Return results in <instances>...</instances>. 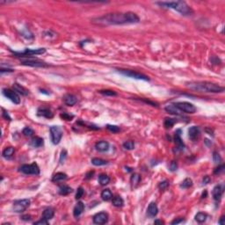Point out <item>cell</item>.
Here are the masks:
<instances>
[{
	"label": "cell",
	"mask_w": 225,
	"mask_h": 225,
	"mask_svg": "<svg viewBox=\"0 0 225 225\" xmlns=\"http://www.w3.org/2000/svg\"><path fill=\"white\" fill-rule=\"evenodd\" d=\"M91 22L98 26L135 24L140 22V18L137 16V14L132 12H114L92 18Z\"/></svg>",
	"instance_id": "obj_1"
},
{
	"label": "cell",
	"mask_w": 225,
	"mask_h": 225,
	"mask_svg": "<svg viewBox=\"0 0 225 225\" xmlns=\"http://www.w3.org/2000/svg\"><path fill=\"white\" fill-rule=\"evenodd\" d=\"M187 86L193 91L210 93H221L224 91V87L207 81H192L187 83Z\"/></svg>",
	"instance_id": "obj_2"
},
{
	"label": "cell",
	"mask_w": 225,
	"mask_h": 225,
	"mask_svg": "<svg viewBox=\"0 0 225 225\" xmlns=\"http://www.w3.org/2000/svg\"><path fill=\"white\" fill-rule=\"evenodd\" d=\"M157 5L163 8L173 9L179 12L183 16H191L194 14V11L190 6L184 1H171V2H158Z\"/></svg>",
	"instance_id": "obj_3"
},
{
	"label": "cell",
	"mask_w": 225,
	"mask_h": 225,
	"mask_svg": "<svg viewBox=\"0 0 225 225\" xmlns=\"http://www.w3.org/2000/svg\"><path fill=\"white\" fill-rule=\"evenodd\" d=\"M12 54L14 55H16L17 57H33L32 55H42V54H44L46 52V49L44 48H41V49H26L24 51L22 52H16V51H12L11 50Z\"/></svg>",
	"instance_id": "obj_4"
},
{
	"label": "cell",
	"mask_w": 225,
	"mask_h": 225,
	"mask_svg": "<svg viewBox=\"0 0 225 225\" xmlns=\"http://www.w3.org/2000/svg\"><path fill=\"white\" fill-rule=\"evenodd\" d=\"M18 171L26 175H39L40 174V168L36 163H33L31 164H23L19 167Z\"/></svg>",
	"instance_id": "obj_5"
},
{
	"label": "cell",
	"mask_w": 225,
	"mask_h": 225,
	"mask_svg": "<svg viewBox=\"0 0 225 225\" xmlns=\"http://www.w3.org/2000/svg\"><path fill=\"white\" fill-rule=\"evenodd\" d=\"M31 201L29 199L17 200L13 202V210L16 213H22L26 211V209L30 206Z\"/></svg>",
	"instance_id": "obj_6"
},
{
	"label": "cell",
	"mask_w": 225,
	"mask_h": 225,
	"mask_svg": "<svg viewBox=\"0 0 225 225\" xmlns=\"http://www.w3.org/2000/svg\"><path fill=\"white\" fill-rule=\"evenodd\" d=\"M118 71L122 75L128 77V78H131L138 79V80H144V81H149L150 78L147 77L146 75L144 74L139 73V72H136L134 70H118Z\"/></svg>",
	"instance_id": "obj_7"
},
{
	"label": "cell",
	"mask_w": 225,
	"mask_h": 225,
	"mask_svg": "<svg viewBox=\"0 0 225 225\" xmlns=\"http://www.w3.org/2000/svg\"><path fill=\"white\" fill-rule=\"evenodd\" d=\"M50 135L51 141L54 144H58L62 140V130L59 126H52L50 127Z\"/></svg>",
	"instance_id": "obj_8"
},
{
	"label": "cell",
	"mask_w": 225,
	"mask_h": 225,
	"mask_svg": "<svg viewBox=\"0 0 225 225\" xmlns=\"http://www.w3.org/2000/svg\"><path fill=\"white\" fill-rule=\"evenodd\" d=\"M173 104L176 107H178L182 113L185 114H195L196 112V107L192 103L182 101V102H176Z\"/></svg>",
	"instance_id": "obj_9"
},
{
	"label": "cell",
	"mask_w": 225,
	"mask_h": 225,
	"mask_svg": "<svg viewBox=\"0 0 225 225\" xmlns=\"http://www.w3.org/2000/svg\"><path fill=\"white\" fill-rule=\"evenodd\" d=\"M3 94L6 98H7L8 99H10L12 102L14 104H18L20 103V98L18 96V94L15 91H12L11 89H3Z\"/></svg>",
	"instance_id": "obj_10"
},
{
	"label": "cell",
	"mask_w": 225,
	"mask_h": 225,
	"mask_svg": "<svg viewBox=\"0 0 225 225\" xmlns=\"http://www.w3.org/2000/svg\"><path fill=\"white\" fill-rule=\"evenodd\" d=\"M108 222V215L106 212H99L93 216V223L95 224H105Z\"/></svg>",
	"instance_id": "obj_11"
},
{
	"label": "cell",
	"mask_w": 225,
	"mask_h": 225,
	"mask_svg": "<svg viewBox=\"0 0 225 225\" xmlns=\"http://www.w3.org/2000/svg\"><path fill=\"white\" fill-rule=\"evenodd\" d=\"M224 193V185L223 184H219L217 186H215L213 189L212 195H213V198L215 201H219L222 199V196Z\"/></svg>",
	"instance_id": "obj_12"
},
{
	"label": "cell",
	"mask_w": 225,
	"mask_h": 225,
	"mask_svg": "<svg viewBox=\"0 0 225 225\" xmlns=\"http://www.w3.org/2000/svg\"><path fill=\"white\" fill-rule=\"evenodd\" d=\"M21 64L26 65V66H31V67H48L49 64H47L46 62L39 61L38 59L35 60H22L21 61Z\"/></svg>",
	"instance_id": "obj_13"
},
{
	"label": "cell",
	"mask_w": 225,
	"mask_h": 225,
	"mask_svg": "<svg viewBox=\"0 0 225 225\" xmlns=\"http://www.w3.org/2000/svg\"><path fill=\"white\" fill-rule=\"evenodd\" d=\"M37 115L41 116V117H44L47 119H50L52 118L54 115L52 113L51 109L49 107H46V106H42L37 110Z\"/></svg>",
	"instance_id": "obj_14"
},
{
	"label": "cell",
	"mask_w": 225,
	"mask_h": 225,
	"mask_svg": "<svg viewBox=\"0 0 225 225\" xmlns=\"http://www.w3.org/2000/svg\"><path fill=\"white\" fill-rule=\"evenodd\" d=\"M201 135V131H200V128L197 126H193L188 129V136L189 138L192 141H197L199 139Z\"/></svg>",
	"instance_id": "obj_15"
},
{
	"label": "cell",
	"mask_w": 225,
	"mask_h": 225,
	"mask_svg": "<svg viewBox=\"0 0 225 225\" xmlns=\"http://www.w3.org/2000/svg\"><path fill=\"white\" fill-rule=\"evenodd\" d=\"M174 141L176 143L177 149L179 150V151H183L184 148H185V144H184L182 139H181V130L180 129H178L175 132Z\"/></svg>",
	"instance_id": "obj_16"
},
{
	"label": "cell",
	"mask_w": 225,
	"mask_h": 225,
	"mask_svg": "<svg viewBox=\"0 0 225 225\" xmlns=\"http://www.w3.org/2000/svg\"><path fill=\"white\" fill-rule=\"evenodd\" d=\"M63 102L68 106H73L78 102V98L73 94H66L63 96Z\"/></svg>",
	"instance_id": "obj_17"
},
{
	"label": "cell",
	"mask_w": 225,
	"mask_h": 225,
	"mask_svg": "<svg viewBox=\"0 0 225 225\" xmlns=\"http://www.w3.org/2000/svg\"><path fill=\"white\" fill-rule=\"evenodd\" d=\"M165 111L167 113H169L171 115H177V116H181L182 115V112L179 109L178 107H176L174 106V104H170V105H167L165 106Z\"/></svg>",
	"instance_id": "obj_18"
},
{
	"label": "cell",
	"mask_w": 225,
	"mask_h": 225,
	"mask_svg": "<svg viewBox=\"0 0 225 225\" xmlns=\"http://www.w3.org/2000/svg\"><path fill=\"white\" fill-rule=\"evenodd\" d=\"M158 213V207L155 202H151L147 209V215L150 217H155Z\"/></svg>",
	"instance_id": "obj_19"
},
{
	"label": "cell",
	"mask_w": 225,
	"mask_h": 225,
	"mask_svg": "<svg viewBox=\"0 0 225 225\" xmlns=\"http://www.w3.org/2000/svg\"><path fill=\"white\" fill-rule=\"evenodd\" d=\"M95 148L99 152H105L109 150V143L106 141H100V142H98L95 144Z\"/></svg>",
	"instance_id": "obj_20"
},
{
	"label": "cell",
	"mask_w": 225,
	"mask_h": 225,
	"mask_svg": "<svg viewBox=\"0 0 225 225\" xmlns=\"http://www.w3.org/2000/svg\"><path fill=\"white\" fill-rule=\"evenodd\" d=\"M85 210V204L82 201H78L73 209V215L75 217H78Z\"/></svg>",
	"instance_id": "obj_21"
},
{
	"label": "cell",
	"mask_w": 225,
	"mask_h": 225,
	"mask_svg": "<svg viewBox=\"0 0 225 225\" xmlns=\"http://www.w3.org/2000/svg\"><path fill=\"white\" fill-rule=\"evenodd\" d=\"M13 89H14V91H16V92H18L19 94L23 95V96H26L29 93L28 90H26L22 85H20L19 84H17V83L13 84Z\"/></svg>",
	"instance_id": "obj_22"
},
{
	"label": "cell",
	"mask_w": 225,
	"mask_h": 225,
	"mask_svg": "<svg viewBox=\"0 0 225 225\" xmlns=\"http://www.w3.org/2000/svg\"><path fill=\"white\" fill-rule=\"evenodd\" d=\"M44 142H43L42 138L39 137V136H35L33 137L30 141V145L34 148H39V147L43 146Z\"/></svg>",
	"instance_id": "obj_23"
},
{
	"label": "cell",
	"mask_w": 225,
	"mask_h": 225,
	"mask_svg": "<svg viewBox=\"0 0 225 225\" xmlns=\"http://www.w3.org/2000/svg\"><path fill=\"white\" fill-rule=\"evenodd\" d=\"M68 179V176L66 173L63 172H57L52 178V181L53 182H60V181H63L66 180Z\"/></svg>",
	"instance_id": "obj_24"
},
{
	"label": "cell",
	"mask_w": 225,
	"mask_h": 225,
	"mask_svg": "<svg viewBox=\"0 0 225 225\" xmlns=\"http://www.w3.org/2000/svg\"><path fill=\"white\" fill-rule=\"evenodd\" d=\"M55 215V211L52 207H47L42 213V218H45L46 220H50L54 217Z\"/></svg>",
	"instance_id": "obj_25"
},
{
	"label": "cell",
	"mask_w": 225,
	"mask_h": 225,
	"mask_svg": "<svg viewBox=\"0 0 225 225\" xmlns=\"http://www.w3.org/2000/svg\"><path fill=\"white\" fill-rule=\"evenodd\" d=\"M141 182V176L138 174V173H134L131 178H130V183H131V187L132 188H135L136 187L139 183Z\"/></svg>",
	"instance_id": "obj_26"
},
{
	"label": "cell",
	"mask_w": 225,
	"mask_h": 225,
	"mask_svg": "<svg viewBox=\"0 0 225 225\" xmlns=\"http://www.w3.org/2000/svg\"><path fill=\"white\" fill-rule=\"evenodd\" d=\"M72 188L70 187L67 185H62L59 187V190H58V193L59 195H70V193H72Z\"/></svg>",
	"instance_id": "obj_27"
},
{
	"label": "cell",
	"mask_w": 225,
	"mask_h": 225,
	"mask_svg": "<svg viewBox=\"0 0 225 225\" xmlns=\"http://www.w3.org/2000/svg\"><path fill=\"white\" fill-rule=\"evenodd\" d=\"M112 204L116 207H121L124 205V201H123V199H122L121 196L117 195V196L113 197V199H112Z\"/></svg>",
	"instance_id": "obj_28"
},
{
	"label": "cell",
	"mask_w": 225,
	"mask_h": 225,
	"mask_svg": "<svg viewBox=\"0 0 225 225\" xmlns=\"http://www.w3.org/2000/svg\"><path fill=\"white\" fill-rule=\"evenodd\" d=\"M100 196H101L102 200L105 201H111L113 199V194H112V192L110 191L109 189H105V190H103L101 192Z\"/></svg>",
	"instance_id": "obj_29"
},
{
	"label": "cell",
	"mask_w": 225,
	"mask_h": 225,
	"mask_svg": "<svg viewBox=\"0 0 225 225\" xmlns=\"http://www.w3.org/2000/svg\"><path fill=\"white\" fill-rule=\"evenodd\" d=\"M14 152H15V150H14V148L13 147H7L6 148L3 152H2V155H3V157L6 158H12V156H13V154H14Z\"/></svg>",
	"instance_id": "obj_30"
},
{
	"label": "cell",
	"mask_w": 225,
	"mask_h": 225,
	"mask_svg": "<svg viewBox=\"0 0 225 225\" xmlns=\"http://www.w3.org/2000/svg\"><path fill=\"white\" fill-rule=\"evenodd\" d=\"M176 122V119H173V118H165L164 122V128H167V129L168 128H171Z\"/></svg>",
	"instance_id": "obj_31"
},
{
	"label": "cell",
	"mask_w": 225,
	"mask_h": 225,
	"mask_svg": "<svg viewBox=\"0 0 225 225\" xmlns=\"http://www.w3.org/2000/svg\"><path fill=\"white\" fill-rule=\"evenodd\" d=\"M207 218V214L203 213V212H199L197 213V215H195V221L198 222L199 223H202L204 222H206V220Z\"/></svg>",
	"instance_id": "obj_32"
},
{
	"label": "cell",
	"mask_w": 225,
	"mask_h": 225,
	"mask_svg": "<svg viewBox=\"0 0 225 225\" xmlns=\"http://www.w3.org/2000/svg\"><path fill=\"white\" fill-rule=\"evenodd\" d=\"M98 182L101 186H106L110 182L109 176H107L106 174H100L98 176Z\"/></svg>",
	"instance_id": "obj_33"
},
{
	"label": "cell",
	"mask_w": 225,
	"mask_h": 225,
	"mask_svg": "<svg viewBox=\"0 0 225 225\" xmlns=\"http://www.w3.org/2000/svg\"><path fill=\"white\" fill-rule=\"evenodd\" d=\"M91 164L95 166H102V165H106L107 164V161L101 159V158H94L91 159Z\"/></svg>",
	"instance_id": "obj_34"
},
{
	"label": "cell",
	"mask_w": 225,
	"mask_h": 225,
	"mask_svg": "<svg viewBox=\"0 0 225 225\" xmlns=\"http://www.w3.org/2000/svg\"><path fill=\"white\" fill-rule=\"evenodd\" d=\"M193 186V180L189 178H187L186 179H184L182 183L180 184V187L183 189L190 188Z\"/></svg>",
	"instance_id": "obj_35"
},
{
	"label": "cell",
	"mask_w": 225,
	"mask_h": 225,
	"mask_svg": "<svg viewBox=\"0 0 225 225\" xmlns=\"http://www.w3.org/2000/svg\"><path fill=\"white\" fill-rule=\"evenodd\" d=\"M22 134L24 135L25 136H27V137H30V136H33L34 134V131L31 128L29 127H26V128H25L23 129V131H22Z\"/></svg>",
	"instance_id": "obj_36"
},
{
	"label": "cell",
	"mask_w": 225,
	"mask_h": 225,
	"mask_svg": "<svg viewBox=\"0 0 225 225\" xmlns=\"http://www.w3.org/2000/svg\"><path fill=\"white\" fill-rule=\"evenodd\" d=\"M123 147L128 150V151H131V150H134L135 149V143L133 141H127L123 143Z\"/></svg>",
	"instance_id": "obj_37"
},
{
	"label": "cell",
	"mask_w": 225,
	"mask_h": 225,
	"mask_svg": "<svg viewBox=\"0 0 225 225\" xmlns=\"http://www.w3.org/2000/svg\"><path fill=\"white\" fill-rule=\"evenodd\" d=\"M224 168H225L224 164H220L218 167H216V168L215 169V171H214V173H215V175H220V174L223 173V171H224Z\"/></svg>",
	"instance_id": "obj_38"
},
{
	"label": "cell",
	"mask_w": 225,
	"mask_h": 225,
	"mask_svg": "<svg viewBox=\"0 0 225 225\" xmlns=\"http://www.w3.org/2000/svg\"><path fill=\"white\" fill-rule=\"evenodd\" d=\"M99 93L103 94L105 96H116L117 93L115 91H112V90H101L99 91Z\"/></svg>",
	"instance_id": "obj_39"
},
{
	"label": "cell",
	"mask_w": 225,
	"mask_h": 225,
	"mask_svg": "<svg viewBox=\"0 0 225 225\" xmlns=\"http://www.w3.org/2000/svg\"><path fill=\"white\" fill-rule=\"evenodd\" d=\"M168 187H169V181L168 180H164V181L159 183V185H158V188L160 189L161 191L166 190L168 188Z\"/></svg>",
	"instance_id": "obj_40"
},
{
	"label": "cell",
	"mask_w": 225,
	"mask_h": 225,
	"mask_svg": "<svg viewBox=\"0 0 225 225\" xmlns=\"http://www.w3.org/2000/svg\"><path fill=\"white\" fill-rule=\"evenodd\" d=\"M85 194V190L83 189V187H78L77 190V193H76V200H79L83 197V195Z\"/></svg>",
	"instance_id": "obj_41"
},
{
	"label": "cell",
	"mask_w": 225,
	"mask_h": 225,
	"mask_svg": "<svg viewBox=\"0 0 225 225\" xmlns=\"http://www.w3.org/2000/svg\"><path fill=\"white\" fill-rule=\"evenodd\" d=\"M213 160L215 164H220L222 162V158L218 152L215 151L213 154Z\"/></svg>",
	"instance_id": "obj_42"
},
{
	"label": "cell",
	"mask_w": 225,
	"mask_h": 225,
	"mask_svg": "<svg viewBox=\"0 0 225 225\" xmlns=\"http://www.w3.org/2000/svg\"><path fill=\"white\" fill-rule=\"evenodd\" d=\"M60 116H61L62 119H63V120H65V121H71V120L74 118V115H70V114H68V113L61 114V115Z\"/></svg>",
	"instance_id": "obj_43"
},
{
	"label": "cell",
	"mask_w": 225,
	"mask_h": 225,
	"mask_svg": "<svg viewBox=\"0 0 225 225\" xmlns=\"http://www.w3.org/2000/svg\"><path fill=\"white\" fill-rule=\"evenodd\" d=\"M67 158V151H65V150H63V151H62L61 152V156H60V160H59V162H60V164H62L64 162H65V159Z\"/></svg>",
	"instance_id": "obj_44"
},
{
	"label": "cell",
	"mask_w": 225,
	"mask_h": 225,
	"mask_svg": "<svg viewBox=\"0 0 225 225\" xmlns=\"http://www.w3.org/2000/svg\"><path fill=\"white\" fill-rule=\"evenodd\" d=\"M106 128H107V129L110 130L111 132H113V133H117V132L120 131V128L117 127V126H115V125H107Z\"/></svg>",
	"instance_id": "obj_45"
},
{
	"label": "cell",
	"mask_w": 225,
	"mask_h": 225,
	"mask_svg": "<svg viewBox=\"0 0 225 225\" xmlns=\"http://www.w3.org/2000/svg\"><path fill=\"white\" fill-rule=\"evenodd\" d=\"M34 225H48L49 224V222L48 220H46L45 218H42L40 221H37V222H34Z\"/></svg>",
	"instance_id": "obj_46"
},
{
	"label": "cell",
	"mask_w": 225,
	"mask_h": 225,
	"mask_svg": "<svg viewBox=\"0 0 225 225\" xmlns=\"http://www.w3.org/2000/svg\"><path fill=\"white\" fill-rule=\"evenodd\" d=\"M169 167H170V170L171 171H175L177 170V168H178V164H177V163L175 161H171Z\"/></svg>",
	"instance_id": "obj_47"
},
{
	"label": "cell",
	"mask_w": 225,
	"mask_h": 225,
	"mask_svg": "<svg viewBox=\"0 0 225 225\" xmlns=\"http://www.w3.org/2000/svg\"><path fill=\"white\" fill-rule=\"evenodd\" d=\"M211 181V179H210V177L209 176H204V178L202 179V183L203 184H205V185H207L208 183H210Z\"/></svg>",
	"instance_id": "obj_48"
},
{
	"label": "cell",
	"mask_w": 225,
	"mask_h": 225,
	"mask_svg": "<svg viewBox=\"0 0 225 225\" xmlns=\"http://www.w3.org/2000/svg\"><path fill=\"white\" fill-rule=\"evenodd\" d=\"M183 222H184V219L181 218V217H179V218H177V219L173 220V221L171 222V224H179V223H183Z\"/></svg>",
	"instance_id": "obj_49"
},
{
	"label": "cell",
	"mask_w": 225,
	"mask_h": 225,
	"mask_svg": "<svg viewBox=\"0 0 225 225\" xmlns=\"http://www.w3.org/2000/svg\"><path fill=\"white\" fill-rule=\"evenodd\" d=\"M3 117H5L6 120H8V121H11V117L7 114V112H6L4 109H3Z\"/></svg>",
	"instance_id": "obj_50"
},
{
	"label": "cell",
	"mask_w": 225,
	"mask_h": 225,
	"mask_svg": "<svg viewBox=\"0 0 225 225\" xmlns=\"http://www.w3.org/2000/svg\"><path fill=\"white\" fill-rule=\"evenodd\" d=\"M21 219L25 220V221H29V220H31V215H22V216H21Z\"/></svg>",
	"instance_id": "obj_51"
},
{
	"label": "cell",
	"mask_w": 225,
	"mask_h": 225,
	"mask_svg": "<svg viewBox=\"0 0 225 225\" xmlns=\"http://www.w3.org/2000/svg\"><path fill=\"white\" fill-rule=\"evenodd\" d=\"M224 219H225V218H224V216H223H223H222V217H221V218H220L219 222H218V223H219V224H222V225H223V224H224V223H224Z\"/></svg>",
	"instance_id": "obj_52"
},
{
	"label": "cell",
	"mask_w": 225,
	"mask_h": 225,
	"mask_svg": "<svg viewBox=\"0 0 225 225\" xmlns=\"http://www.w3.org/2000/svg\"><path fill=\"white\" fill-rule=\"evenodd\" d=\"M154 223L155 224H164V222L162 220H155Z\"/></svg>",
	"instance_id": "obj_53"
}]
</instances>
